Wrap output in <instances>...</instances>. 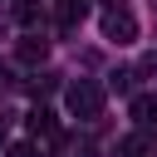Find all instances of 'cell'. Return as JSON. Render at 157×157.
I'll use <instances>...</instances> for the list:
<instances>
[{"mask_svg": "<svg viewBox=\"0 0 157 157\" xmlns=\"http://www.w3.org/2000/svg\"><path fill=\"white\" fill-rule=\"evenodd\" d=\"M64 103H69L74 118H98V113H103V88H98L93 78H78V83L64 88Z\"/></svg>", "mask_w": 157, "mask_h": 157, "instance_id": "obj_1", "label": "cell"}, {"mask_svg": "<svg viewBox=\"0 0 157 157\" xmlns=\"http://www.w3.org/2000/svg\"><path fill=\"white\" fill-rule=\"evenodd\" d=\"M103 39H113V44H132V39H137V20H132L123 5H108V10H103Z\"/></svg>", "mask_w": 157, "mask_h": 157, "instance_id": "obj_2", "label": "cell"}, {"mask_svg": "<svg viewBox=\"0 0 157 157\" xmlns=\"http://www.w3.org/2000/svg\"><path fill=\"white\" fill-rule=\"evenodd\" d=\"M25 123H29V137H44V142H59V123H54V113H49L44 103H34Z\"/></svg>", "mask_w": 157, "mask_h": 157, "instance_id": "obj_3", "label": "cell"}, {"mask_svg": "<svg viewBox=\"0 0 157 157\" xmlns=\"http://www.w3.org/2000/svg\"><path fill=\"white\" fill-rule=\"evenodd\" d=\"M83 15H88V0H54V25L59 29L83 25Z\"/></svg>", "mask_w": 157, "mask_h": 157, "instance_id": "obj_4", "label": "cell"}, {"mask_svg": "<svg viewBox=\"0 0 157 157\" xmlns=\"http://www.w3.org/2000/svg\"><path fill=\"white\" fill-rule=\"evenodd\" d=\"M132 123L137 128H152L157 123V93H137L132 98Z\"/></svg>", "mask_w": 157, "mask_h": 157, "instance_id": "obj_5", "label": "cell"}, {"mask_svg": "<svg viewBox=\"0 0 157 157\" xmlns=\"http://www.w3.org/2000/svg\"><path fill=\"white\" fill-rule=\"evenodd\" d=\"M44 54H49V39H39V34H25L20 39V59L25 64H44Z\"/></svg>", "mask_w": 157, "mask_h": 157, "instance_id": "obj_6", "label": "cell"}, {"mask_svg": "<svg viewBox=\"0 0 157 157\" xmlns=\"http://www.w3.org/2000/svg\"><path fill=\"white\" fill-rule=\"evenodd\" d=\"M59 157H93L88 137H59Z\"/></svg>", "mask_w": 157, "mask_h": 157, "instance_id": "obj_7", "label": "cell"}, {"mask_svg": "<svg viewBox=\"0 0 157 157\" xmlns=\"http://www.w3.org/2000/svg\"><path fill=\"white\" fill-rule=\"evenodd\" d=\"M123 157H152V142H147L142 132H132V137L123 142Z\"/></svg>", "mask_w": 157, "mask_h": 157, "instance_id": "obj_8", "label": "cell"}, {"mask_svg": "<svg viewBox=\"0 0 157 157\" xmlns=\"http://www.w3.org/2000/svg\"><path fill=\"white\" fill-rule=\"evenodd\" d=\"M5 157H39V147H34V142H10Z\"/></svg>", "mask_w": 157, "mask_h": 157, "instance_id": "obj_9", "label": "cell"}, {"mask_svg": "<svg viewBox=\"0 0 157 157\" xmlns=\"http://www.w3.org/2000/svg\"><path fill=\"white\" fill-rule=\"evenodd\" d=\"M34 20H39V5L25 0V5H20V25H34Z\"/></svg>", "mask_w": 157, "mask_h": 157, "instance_id": "obj_10", "label": "cell"}, {"mask_svg": "<svg viewBox=\"0 0 157 157\" xmlns=\"http://www.w3.org/2000/svg\"><path fill=\"white\" fill-rule=\"evenodd\" d=\"M29 88H34V98H39V93H49V88H54V74H39V78H34Z\"/></svg>", "mask_w": 157, "mask_h": 157, "instance_id": "obj_11", "label": "cell"}, {"mask_svg": "<svg viewBox=\"0 0 157 157\" xmlns=\"http://www.w3.org/2000/svg\"><path fill=\"white\" fill-rule=\"evenodd\" d=\"M5 88H10V78H5V69H0V93H5Z\"/></svg>", "mask_w": 157, "mask_h": 157, "instance_id": "obj_12", "label": "cell"}, {"mask_svg": "<svg viewBox=\"0 0 157 157\" xmlns=\"http://www.w3.org/2000/svg\"><path fill=\"white\" fill-rule=\"evenodd\" d=\"M0 147H5V118H0Z\"/></svg>", "mask_w": 157, "mask_h": 157, "instance_id": "obj_13", "label": "cell"}, {"mask_svg": "<svg viewBox=\"0 0 157 157\" xmlns=\"http://www.w3.org/2000/svg\"><path fill=\"white\" fill-rule=\"evenodd\" d=\"M103 5H123V0H103Z\"/></svg>", "mask_w": 157, "mask_h": 157, "instance_id": "obj_14", "label": "cell"}]
</instances>
